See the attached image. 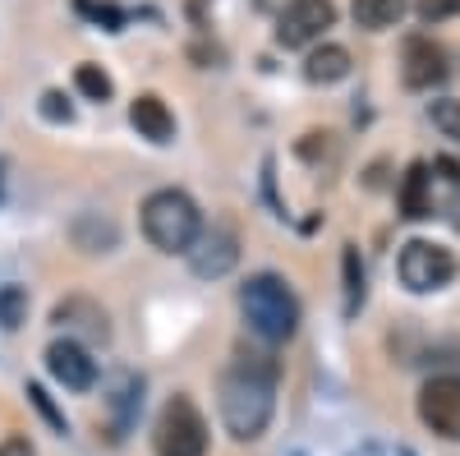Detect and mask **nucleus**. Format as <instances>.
<instances>
[{"label":"nucleus","mask_w":460,"mask_h":456,"mask_svg":"<svg viewBox=\"0 0 460 456\" xmlns=\"http://www.w3.org/2000/svg\"><path fill=\"white\" fill-rule=\"evenodd\" d=\"M217 406H221L226 434L235 443L262 438V429L272 425V410H277V360L258 355V351H240L221 369Z\"/></svg>","instance_id":"obj_1"},{"label":"nucleus","mask_w":460,"mask_h":456,"mask_svg":"<svg viewBox=\"0 0 460 456\" xmlns=\"http://www.w3.org/2000/svg\"><path fill=\"white\" fill-rule=\"evenodd\" d=\"M240 314L249 323V332L267 346L277 341H290L295 327H299V300L295 291L286 286V277L277 273H253L244 286H240Z\"/></svg>","instance_id":"obj_2"},{"label":"nucleus","mask_w":460,"mask_h":456,"mask_svg":"<svg viewBox=\"0 0 460 456\" xmlns=\"http://www.w3.org/2000/svg\"><path fill=\"white\" fill-rule=\"evenodd\" d=\"M138 221H143L147 245L162 254H189L203 231V212L184 189H157V194H147Z\"/></svg>","instance_id":"obj_3"},{"label":"nucleus","mask_w":460,"mask_h":456,"mask_svg":"<svg viewBox=\"0 0 460 456\" xmlns=\"http://www.w3.org/2000/svg\"><path fill=\"white\" fill-rule=\"evenodd\" d=\"M152 452L157 456H208V420L194 406V397L175 392L162 406L157 425H152Z\"/></svg>","instance_id":"obj_4"},{"label":"nucleus","mask_w":460,"mask_h":456,"mask_svg":"<svg viewBox=\"0 0 460 456\" xmlns=\"http://www.w3.org/2000/svg\"><path fill=\"white\" fill-rule=\"evenodd\" d=\"M396 273L410 291H442L451 277H456V254L438 240H410L396 258Z\"/></svg>","instance_id":"obj_5"},{"label":"nucleus","mask_w":460,"mask_h":456,"mask_svg":"<svg viewBox=\"0 0 460 456\" xmlns=\"http://www.w3.org/2000/svg\"><path fill=\"white\" fill-rule=\"evenodd\" d=\"M419 420H424L438 438H460V373L429 378L419 392Z\"/></svg>","instance_id":"obj_6"},{"label":"nucleus","mask_w":460,"mask_h":456,"mask_svg":"<svg viewBox=\"0 0 460 456\" xmlns=\"http://www.w3.org/2000/svg\"><path fill=\"white\" fill-rule=\"evenodd\" d=\"M336 23V5L332 0H290L277 14V42L281 47H309Z\"/></svg>","instance_id":"obj_7"},{"label":"nucleus","mask_w":460,"mask_h":456,"mask_svg":"<svg viewBox=\"0 0 460 456\" xmlns=\"http://www.w3.org/2000/svg\"><path fill=\"white\" fill-rule=\"evenodd\" d=\"M240 258V240L230 226H212V231H199L194 249H189V268L199 277H226Z\"/></svg>","instance_id":"obj_8"},{"label":"nucleus","mask_w":460,"mask_h":456,"mask_svg":"<svg viewBox=\"0 0 460 456\" xmlns=\"http://www.w3.org/2000/svg\"><path fill=\"white\" fill-rule=\"evenodd\" d=\"M47 369H51L56 383L69 388V392H88L97 383V360L79 346V341H69V336L47 346Z\"/></svg>","instance_id":"obj_9"},{"label":"nucleus","mask_w":460,"mask_h":456,"mask_svg":"<svg viewBox=\"0 0 460 456\" xmlns=\"http://www.w3.org/2000/svg\"><path fill=\"white\" fill-rule=\"evenodd\" d=\"M401 79L405 88H433L447 79V51L433 42V37H410L405 56H401Z\"/></svg>","instance_id":"obj_10"},{"label":"nucleus","mask_w":460,"mask_h":456,"mask_svg":"<svg viewBox=\"0 0 460 456\" xmlns=\"http://www.w3.org/2000/svg\"><path fill=\"white\" fill-rule=\"evenodd\" d=\"M51 323H60L65 332H69V341L74 336H88V341H106L111 336V318H106V309L97 300H88V295H69V300H60L56 309H51Z\"/></svg>","instance_id":"obj_11"},{"label":"nucleus","mask_w":460,"mask_h":456,"mask_svg":"<svg viewBox=\"0 0 460 456\" xmlns=\"http://www.w3.org/2000/svg\"><path fill=\"white\" fill-rule=\"evenodd\" d=\"M129 121L143 139L152 143H171L175 139V116H171V106L157 97V93H138L134 106H129Z\"/></svg>","instance_id":"obj_12"},{"label":"nucleus","mask_w":460,"mask_h":456,"mask_svg":"<svg viewBox=\"0 0 460 456\" xmlns=\"http://www.w3.org/2000/svg\"><path fill=\"white\" fill-rule=\"evenodd\" d=\"M345 74H350V51L336 47V42L314 47L309 60H304V79H309V84H341Z\"/></svg>","instance_id":"obj_13"},{"label":"nucleus","mask_w":460,"mask_h":456,"mask_svg":"<svg viewBox=\"0 0 460 456\" xmlns=\"http://www.w3.org/2000/svg\"><path fill=\"white\" fill-rule=\"evenodd\" d=\"M410 10V0H355V23L368 28V32H382V28H396L401 14Z\"/></svg>","instance_id":"obj_14"},{"label":"nucleus","mask_w":460,"mask_h":456,"mask_svg":"<svg viewBox=\"0 0 460 456\" xmlns=\"http://www.w3.org/2000/svg\"><path fill=\"white\" fill-rule=\"evenodd\" d=\"M429 166L424 162H414L401 180V212L405 217H429Z\"/></svg>","instance_id":"obj_15"},{"label":"nucleus","mask_w":460,"mask_h":456,"mask_svg":"<svg viewBox=\"0 0 460 456\" xmlns=\"http://www.w3.org/2000/svg\"><path fill=\"white\" fill-rule=\"evenodd\" d=\"M341 268H345V314H355L364 304V268H359V249L355 245H345Z\"/></svg>","instance_id":"obj_16"},{"label":"nucleus","mask_w":460,"mask_h":456,"mask_svg":"<svg viewBox=\"0 0 460 456\" xmlns=\"http://www.w3.org/2000/svg\"><path fill=\"white\" fill-rule=\"evenodd\" d=\"M74 88H79L88 102H111V74L102 69V65H79L74 69Z\"/></svg>","instance_id":"obj_17"},{"label":"nucleus","mask_w":460,"mask_h":456,"mask_svg":"<svg viewBox=\"0 0 460 456\" xmlns=\"http://www.w3.org/2000/svg\"><path fill=\"white\" fill-rule=\"evenodd\" d=\"M429 116H433V125H438L447 139L460 143V97H442V102H433V106H429Z\"/></svg>","instance_id":"obj_18"},{"label":"nucleus","mask_w":460,"mask_h":456,"mask_svg":"<svg viewBox=\"0 0 460 456\" xmlns=\"http://www.w3.org/2000/svg\"><path fill=\"white\" fill-rule=\"evenodd\" d=\"M23 314H28V295L19 286H5V291H0V323L14 332L23 323Z\"/></svg>","instance_id":"obj_19"},{"label":"nucleus","mask_w":460,"mask_h":456,"mask_svg":"<svg viewBox=\"0 0 460 456\" xmlns=\"http://www.w3.org/2000/svg\"><path fill=\"white\" fill-rule=\"evenodd\" d=\"M414 14L424 23H442V19L460 14V0H414Z\"/></svg>","instance_id":"obj_20"},{"label":"nucleus","mask_w":460,"mask_h":456,"mask_svg":"<svg viewBox=\"0 0 460 456\" xmlns=\"http://www.w3.org/2000/svg\"><path fill=\"white\" fill-rule=\"evenodd\" d=\"M79 10H84V14H93L97 23H106L111 32L125 23V14H120V10H115V5H97V0H79Z\"/></svg>","instance_id":"obj_21"},{"label":"nucleus","mask_w":460,"mask_h":456,"mask_svg":"<svg viewBox=\"0 0 460 456\" xmlns=\"http://www.w3.org/2000/svg\"><path fill=\"white\" fill-rule=\"evenodd\" d=\"M28 401H32V406H37V410H42V415H47V420H51V425H56V429H65V415H60V410H56V406H51V397H47V392H42V388H37V383H28Z\"/></svg>","instance_id":"obj_22"},{"label":"nucleus","mask_w":460,"mask_h":456,"mask_svg":"<svg viewBox=\"0 0 460 456\" xmlns=\"http://www.w3.org/2000/svg\"><path fill=\"white\" fill-rule=\"evenodd\" d=\"M42 116L60 125V121H69V116H74V111H69V102H65L60 93H47V97H42Z\"/></svg>","instance_id":"obj_23"},{"label":"nucleus","mask_w":460,"mask_h":456,"mask_svg":"<svg viewBox=\"0 0 460 456\" xmlns=\"http://www.w3.org/2000/svg\"><path fill=\"white\" fill-rule=\"evenodd\" d=\"M0 456H37V452H32V443H28L23 434H14V438L0 443Z\"/></svg>","instance_id":"obj_24"},{"label":"nucleus","mask_w":460,"mask_h":456,"mask_svg":"<svg viewBox=\"0 0 460 456\" xmlns=\"http://www.w3.org/2000/svg\"><path fill=\"white\" fill-rule=\"evenodd\" d=\"M438 171H442V175H447V180L460 189V162H456V157H438Z\"/></svg>","instance_id":"obj_25"}]
</instances>
